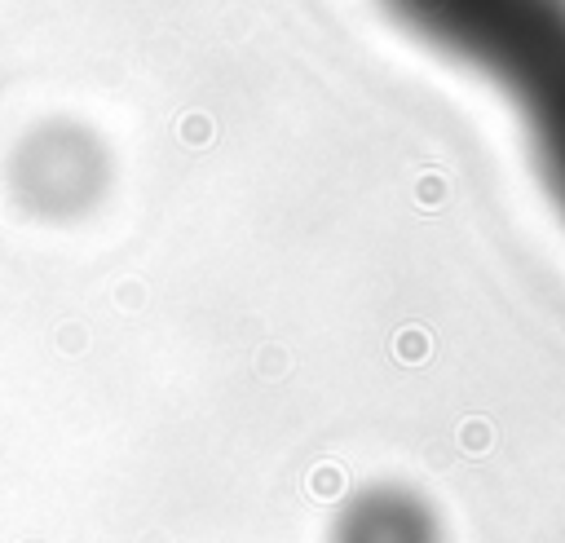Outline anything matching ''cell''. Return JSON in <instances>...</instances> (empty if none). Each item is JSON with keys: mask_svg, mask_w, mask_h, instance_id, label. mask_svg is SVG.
<instances>
[{"mask_svg": "<svg viewBox=\"0 0 565 543\" xmlns=\"http://www.w3.org/2000/svg\"><path fill=\"white\" fill-rule=\"evenodd\" d=\"M327 543H446V521L415 486L376 482L336 508Z\"/></svg>", "mask_w": 565, "mask_h": 543, "instance_id": "obj_2", "label": "cell"}, {"mask_svg": "<svg viewBox=\"0 0 565 543\" xmlns=\"http://www.w3.org/2000/svg\"><path fill=\"white\" fill-rule=\"evenodd\" d=\"M402 27L468 62L517 106L565 208V0H385Z\"/></svg>", "mask_w": 565, "mask_h": 543, "instance_id": "obj_1", "label": "cell"}]
</instances>
